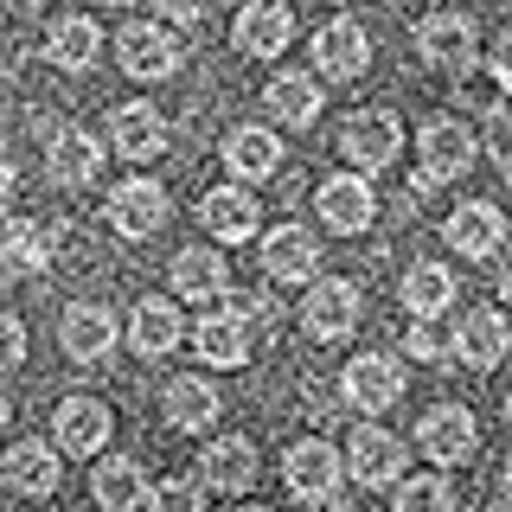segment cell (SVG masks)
Segmentation results:
<instances>
[{
  "label": "cell",
  "mask_w": 512,
  "mask_h": 512,
  "mask_svg": "<svg viewBox=\"0 0 512 512\" xmlns=\"http://www.w3.org/2000/svg\"><path fill=\"white\" fill-rule=\"evenodd\" d=\"M493 77H500V84H512V32H500V39H493Z\"/></svg>",
  "instance_id": "41"
},
{
  "label": "cell",
  "mask_w": 512,
  "mask_h": 512,
  "mask_svg": "<svg viewBox=\"0 0 512 512\" xmlns=\"http://www.w3.org/2000/svg\"><path fill=\"white\" fill-rule=\"evenodd\" d=\"M442 237L448 244H455L461 256H493L500 250V237H506V218H500V205H455V212H448V224H442Z\"/></svg>",
  "instance_id": "28"
},
{
  "label": "cell",
  "mask_w": 512,
  "mask_h": 512,
  "mask_svg": "<svg viewBox=\"0 0 512 512\" xmlns=\"http://www.w3.org/2000/svg\"><path fill=\"white\" fill-rule=\"evenodd\" d=\"M340 474H346V461L333 455V442H320V436L288 442V455H282V480H288V493H295L301 506H327L333 493H340Z\"/></svg>",
  "instance_id": "2"
},
{
  "label": "cell",
  "mask_w": 512,
  "mask_h": 512,
  "mask_svg": "<svg viewBox=\"0 0 512 512\" xmlns=\"http://www.w3.org/2000/svg\"><path fill=\"white\" fill-rule=\"evenodd\" d=\"M109 148L122 160H160L167 154V116L154 103H116L109 109Z\"/></svg>",
  "instance_id": "17"
},
{
  "label": "cell",
  "mask_w": 512,
  "mask_h": 512,
  "mask_svg": "<svg viewBox=\"0 0 512 512\" xmlns=\"http://www.w3.org/2000/svg\"><path fill=\"white\" fill-rule=\"evenodd\" d=\"M506 346H512V333H506V320L493 308H468V314H461V327H455V359L461 365L487 372V365L506 359Z\"/></svg>",
  "instance_id": "25"
},
{
  "label": "cell",
  "mask_w": 512,
  "mask_h": 512,
  "mask_svg": "<svg viewBox=\"0 0 512 512\" xmlns=\"http://www.w3.org/2000/svg\"><path fill=\"white\" fill-rule=\"evenodd\" d=\"M13 186H20V173H13V160H0V205L13 199Z\"/></svg>",
  "instance_id": "42"
},
{
  "label": "cell",
  "mask_w": 512,
  "mask_h": 512,
  "mask_svg": "<svg viewBox=\"0 0 512 512\" xmlns=\"http://www.w3.org/2000/svg\"><path fill=\"white\" fill-rule=\"evenodd\" d=\"M103 7H135V0H103Z\"/></svg>",
  "instance_id": "45"
},
{
  "label": "cell",
  "mask_w": 512,
  "mask_h": 512,
  "mask_svg": "<svg viewBox=\"0 0 512 512\" xmlns=\"http://www.w3.org/2000/svg\"><path fill=\"white\" fill-rule=\"evenodd\" d=\"M109 429H116V416H109L103 397H64L58 416H52V442L64 448V455H77V461H96V455H103Z\"/></svg>",
  "instance_id": "6"
},
{
  "label": "cell",
  "mask_w": 512,
  "mask_h": 512,
  "mask_svg": "<svg viewBox=\"0 0 512 512\" xmlns=\"http://www.w3.org/2000/svg\"><path fill=\"white\" fill-rule=\"evenodd\" d=\"M199 224L218 244H244V237H256V199L244 186H212L199 199Z\"/></svg>",
  "instance_id": "22"
},
{
  "label": "cell",
  "mask_w": 512,
  "mask_h": 512,
  "mask_svg": "<svg viewBox=\"0 0 512 512\" xmlns=\"http://www.w3.org/2000/svg\"><path fill=\"white\" fill-rule=\"evenodd\" d=\"M148 474H141V461H128V455H103L96 461V474H90V500L96 512H141L148 506Z\"/></svg>",
  "instance_id": "19"
},
{
  "label": "cell",
  "mask_w": 512,
  "mask_h": 512,
  "mask_svg": "<svg viewBox=\"0 0 512 512\" xmlns=\"http://www.w3.org/2000/svg\"><path fill=\"white\" fill-rule=\"evenodd\" d=\"M416 154H423L416 173L436 180V186H448V180H461V173L474 167V135L455 116H436V122H423V135H416Z\"/></svg>",
  "instance_id": "10"
},
{
  "label": "cell",
  "mask_w": 512,
  "mask_h": 512,
  "mask_svg": "<svg viewBox=\"0 0 512 512\" xmlns=\"http://www.w3.org/2000/svg\"><path fill=\"white\" fill-rule=\"evenodd\" d=\"M263 276L269 282H314L320 276V237L308 224H276L263 237Z\"/></svg>",
  "instance_id": "16"
},
{
  "label": "cell",
  "mask_w": 512,
  "mask_h": 512,
  "mask_svg": "<svg viewBox=\"0 0 512 512\" xmlns=\"http://www.w3.org/2000/svg\"><path fill=\"white\" fill-rule=\"evenodd\" d=\"M45 167H52V186H90L103 173V141L84 128H58L45 148Z\"/></svg>",
  "instance_id": "23"
},
{
  "label": "cell",
  "mask_w": 512,
  "mask_h": 512,
  "mask_svg": "<svg viewBox=\"0 0 512 512\" xmlns=\"http://www.w3.org/2000/svg\"><path fill=\"white\" fill-rule=\"evenodd\" d=\"M365 64H372V32L359 20H327L314 32V71L320 77L352 84V77H365Z\"/></svg>",
  "instance_id": "9"
},
{
  "label": "cell",
  "mask_w": 512,
  "mask_h": 512,
  "mask_svg": "<svg viewBox=\"0 0 512 512\" xmlns=\"http://www.w3.org/2000/svg\"><path fill=\"white\" fill-rule=\"evenodd\" d=\"M493 288H500V301H512V250L500 256V282H493Z\"/></svg>",
  "instance_id": "43"
},
{
  "label": "cell",
  "mask_w": 512,
  "mask_h": 512,
  "mask_svg": "<svg viewBox=\"0 0 512 512\" xmlns=\"http://www.w3.org/2000/svg\"><path fill=\"white\" fill-rule=\"evenodd\" d=\"M96 58H103V26H96V20L71 13V20L52 26V64H58V71H90Z\"/></svg>",
  "instance_id": "32"
},
{
  "label": "cell",
  "mask_w": 512,
  "mask_h": 512,
  "mask_svg": "<svg viewBox=\"0 0 512 512\" xmlns=\"http://www.w3.org/2000/svg\"><path fill=\"white\" fill-rule=\"evenodd\" d=\"M391 512H455V487L442 474H410V480H397Z\"/></svg>",
  "instance_id": "34"
},
{
  "label": "cell",
  "mask_w": 512,
  "mask_h": 512,
  "mask_svg": "<svg viewBox=\"0 0 512 512\" xmlns=\"http://www.w3.org/2000/svg\"><path fill=\"white\" fill-rule=\"evenodd\" d=\"M20 359H26V327L20 314H0V372H13Z\"/></svg>",
  "instance_id": "38"
},
{
  "label": "cell",
  "mask_w": 512,
  "mask_h": 512,
  "mask_svg": "<svg viewBox=\"0 0 512 512\" xmlns=\"http://www.w3.org/2000/svg\"><path fill=\"white\" fill-rule=\"evenodd\" d=\"M506 487H512V461H506Z\"/></svg>",
  "instance_id": "47"
},
{
  "label": "cell",
  "mask_w": 512,
  "mask_h": 512,
  "mask_svg": "<svg viewBox=\"0 0 512 512\" xmlns=\"http://www.w3.org/2000/svg\"><path fill=\"white\" fill-rule=\"evenodd\" d=\"M448 301H455V276H448L442 263H410V276H404V308L416 320H436Z\"/></svg>",
  "instance_id": "33"
},
{
  "label": "cell",
  "mask_w": 512,
  "mask_h": 512,
  "mask_svg": "<svg viewBox=\"0 0 512 512\" xmlns=\"http://www.w3.org/2000/svg\"><path fill=\"white\" fill-rule=\"evenodd\" d=\"M237 512H269V506H237Z\"/></svg>",
  "instance_id": "46"
},
{
  "label": "cell",
  "mask_w": 512,
  "mask_h": 512,
  "mask_svg": "<svg viewBox=\"0 0 512 512\" xmlns=\"http://www.w3.org/2000/svg\"><path fill=\"white\" fill-rule=\"evenodd\" d=\"M180 32H167V26H154V20H128L116 32V64L135 84H160V77H173L180 71Z\"/></svg>",
  "instance_id": "1"
},
{
  "label": "cell",
  "mask_w": 512,
  "mask_h": 512,
  "mask_svg": "<svg viewBox=\"0 0 512 512\" xmlns=\"http://www.w3.org/2000/svg\"><path fill=\"white\" fill-rule=\"evenodd\" d=\"M186 340V320H180V308H173V301H141L135 314H128V346L141 352V359H167L173 346Z\"/></svg>",
  "instance_id": "27"
},
{
  "label": "cell",
  "mask_w": 512,
  "mask_h": 512,
  "mask_svg": "<svg viewBox=\"0 0 512 512\" xmlns=\"http://www.w3.org/2000/svg\"><path fill=\"white\" fill-rule=\"evenodd\" d=\"M52 231H45L39 218H13L7 231H0V263L20 269V276H39V269H52Z\"/></svg>",
  "instance_id": "29"
},
{
  "label": "cell",
  "mask_w": 512,
  "mask_h": 512,
  "mask_svg": "<svg viewBox=\"0 0 512 512\" xmlns=\"http://www.w3.org/2000/svg\"><path fill=\"white\" fill-rule=\"evenodd\" d=\"M199 480H205V493H250L256 487V448L244 436H218V442H205V455H199Z\"/></svg>",
  "instance_id": "21"
},
{
  "label": "cell",
  "mask_w": 512,
  "mask_h": 512,
  "mask_svg": "<svg viewBox=\"0 0 512 512\" xmlns=\"http://www.w3.org/2000/svg\"><path fill=\"white\" fill-rule=\"evenodd\" d=\"M288 39H295V13H288L282 0H250V7H237L231 45L244 58H282Z\"/></svg>",
  "instance_id": "12"
},
{
  "label": "cell",
  "mask_w": 512,
  "mask_h": 512,
  "mask_svg": "<svg viewBox=\"0 0 512 512\" xmlns=\"http://www.w3.org/2000/svg\"><path fill=\"white\" fill-rule=\"evenodd\" d=\"M58 340L77 365H103L109 352H116V314H109L103 301H71L64 320H58Z\"/></svg>",
  "instance_id": "15"
},
{
  "label": "cell",
  "mask_w": 512,
  "mask_h": 512,
  "mask_svg": "<svg viewBox=\"0 0 512 512\" xmlns=\"http://www.w3.org/2000/svg\"><path fill=\"white\" fill-rule=\"evenodd\" d=\"M416 442H423V455L436 461V468H461L480 448V423H474V410H461V404H436L416 423Z\"/></svg>",
  "instance_id": "4"
},
{
  "label": "cell",
  "mask_w": 512,
  "mask_h": 512,
  "mask_svg": "<svg viewBox=\"0 0 512 512\" xmlns=\"http://www.w3.org/2000/svg\"><path fill=\"white\" fill-rule=\"evenodd\" d=\"M314 205H320V224L340 231V237L372 231V218H378V199H372V186H365V173H333V180H320Z\"/></svg>",
  "instance_id": "8"
},
{
  "label": "cell",
  "mask_w": 512,
  "mask_h": 512,
  "mask_svg": "<svg viewBox=\"0 0 512 512\" xmlns=\"http://www.w3.org/2000/svg\"><path fill=\"white\" fill-rule=\"evenodd\" d=\"M167 423L186 429V436H205L218 423V391L205 378H173L167 384Z\"/></svg>",
  "instance_id": "30"
},
{
  "label": "cell",
  "mask_w": 512,
  "mask_h": 512,
  "mask_svg": "<svg viewBox=\"0 0 512 512\" xmlns=\"http://www.w3.org/2000/svg\"><path fill=\"white\" fill-rule=\"evenodd\" d=\"M224 167H231V180H269V173L282 167V135H269V128H231L224 135Z\"/></svg>",
  "instance_id": "26"
},
{
  "label": "cell",
  "mask_w": 512,
  "mask_h": 512,
  "mask_svg": "<svg viewBox=\"0 0 512 512\" xmlns=\"http://www.w3.org/2000/svg\"><path fill=\"white\" fill-rule=\"evenodd\" d=\"M173 295H186V301H205V308H212V301L224 295V288H231V269H224V250H205V244H192V250H180L173 256Z\"/></svg>",
  "instance_id": "24"
},
{
  "label": "cell",
  "mask_w": 512,
  "mask_h": 512,
  "mask_svg": "<svg viewBox=\"0 0 512 512\" xmlns=\"http://www.w3.org/2000/svg\"><path fill=\"white\" fill-rule=\"evenodd\" d=\"M397 148H404V122H397L391 109H359V116H346V128H340V154L352 160V173L391 167Z\"/></svg>",
  "instance_id": "3"
},
{
  "label": "cell",
  "mask_w": 512,
  "mask_h": 512,
  "mask_svg": "<svg viewBox=\"0 0 512 512\" xmlns=\"http://www.w3.org/2000/svg\"><path fill=\"white\" fill-rule=\"evenodd\" d=\"M0 480H7L13 493H26V500H52L58 493V455H52V442H13L7 448V461H0Z\"/></svg>",
  "instance_id": "20"
},
{
  "label": "cell",
  "mask_w": 512,
  "mask_h": 512,
  "mask_svg": "<svg viewBox=\"0 0 512 512\" xmlns=\"http://www.w3.org/2000/svg\"><path fill=\"white\" fill-rule=\"evenodd\" d=\"M205 7H212V0H160V13H167L173 26H192V20H205Z\"/></svg>",
  "instance_id": "40"
},
{
  "label": "cell",
  "mask_w": 512,
  "mask_h": 512,
  "mask_svg": "<svg viewBox=\"0 0 512 512\" xmlns=\"http://www.w3.org/2000/svg\"><path fill=\"white\" fill-rule=\"evenodd\" d=\"M167 212H173V199L154 180H122L109 192V231L116 237H154L167 224Z\"/></svg>",
  "instance_id": "13"
},
{
  "label": "cell",
  "mask_w": 512,
  "mask_h": 512,
  "mask_svg": "<svg viewBox=\"0 0 512 512\" xmlns=\"http://www.w3.org/2000/svg\"><path fill=\"white\" fill-rule=\"evenodd\" d=\"M346 474L359 480V487H391V480H404V442H397L391 429H378V423L352 429V442H346Z\"/></svg>",
  "instance_id": "14"
},
{
  "label": "cell",
  "mask_w": 512,
  "mask_h": 512,
  "mask_svg": "<svg viewBox=\"0 0 512 512\" xmlns=\"http://www.w3.org/2000/svg\"><path fill=\"white\" fill-rule=\"evenodd\" d=\"M7 416H13V404H7V391H0V429H7Z\"/></svg>",
  "instance_id": "44"
},
{
  "label": "cell",
  "mask_w": 512,
  "mask_h": 512,
  "mask_svg": "<svg viewBox=\"0 0 512 512\" xmlns=\"http://www.w3.org/2000/svg\"><path fill=\"white\" fill-rule=\"evenodd\" d=\"M269 116H276L282 128L320 122V84H314L308 71H282L276 84H269Z\"/></svg>",
  "instance_id": "31"
},
{
  "label": "cell",
  "mask_w": 512,
  "mask_h": 512,
  "mask_svg": "<svg viewBox=\"0 0 512 512\" xmlns=\"http://www.w3.org/2000/svg\"><path fill=\"white\" fill-rule=\"evenodd\" d=\"M192 340V352H199L205 365H224V372H231V365H244L250 359V346H256V327L237 308H205L199 314V327L186 333Z\"/></svg>",
  "instance_id": "11"
},
{
  "label": "cell",
  "mask_w": 512,
  "mask_h": 512,
  "mask_svg": "<svg viewBox=\"0 0 512 512\" xmlns=\"http://www.w3.org/2000/svg\"><path fill=\"white\" fill-rule=\"evenodd\" d=\"M301 327H308V340H320V346L346 340V333L359 327V288H352L346 276L314 282L308 301H301Z\"/></svg>",
  "instance_id": "5"
},
{
  "label": "cell",
  "mask_w": 512,
  "mask_h": 512,
  "mask_svg": "<svg viewBox=\"0 0 512 512\" xmlns=\"http://www.w3.org/2000/svg\"><path fill=\"white\" fill-rule=\"evenodd\" d=\"M340 391H346V404H352V410L378 416V410H391L397 397H404V365H397L391 352H359V359L346 365Z\"/></svg>",
  "instance_id": "7"
},
{
  "label": "cell",
  "mask_w": 512,
  "mask_h": 512,
  "mask_svg": "<svg viewBox=\"0 0 512 512\" xmlns=\"http://www.w3.org/2000/svg\"><path fill=\"white\" fill-rule=\"evenodd\" d=\"M480 141H487V160H493V167L512 173V103L487 109V122H480Z\"/></svg>",
  "instance_id": "36"
},
{
  "label": "cell",
  "mask_w": 512,
  "mask_h": 512,
  "mask_svg": "<svg viewBox=\"0 0 512 512\" xmlns=\"http://www.w3.org/2000/svg\"><path fill=\"white\" fill-rule=\"evenodd\" d=\"M148 512H205V480L199 474H173L148 493Z\"/></svg>",
  "instance_id": "35"
},
{
  "label": "cell",
  "mask_w": 512,
  "mask_h": 512,
  "mask_svg": "<svg viewBox=\"0 0 512 512\" xmlns=\"http://www.w3.org/2000/svg\"><path fill=\"white\" fill-rule=\"evenodd\" d=\"M404 352H410V359H423V365H436V359H448L455 346H448V333L436 327V320H416V327L404 333Z\"/></svg>",
  "instance_id": "37"
},
{
  "label": "cell",
  "mask_w": 512,
  "mask_h": 512,
  "mask_svg": "<svg viewBox=\"0 0 512 512\" xmlns=\"http://www.w3.org/2000/svg\"><path fill=\"white\" fill-rule=\"evenodd\" d=\"M506 416H512V391H506Z\"/></svg>",
  "instance_id": "48"
},
{
  "label": "cell",
  "mask_w": 512,
  "mask_h": 512,
  "mask_svg": "<svg viewBox=\"0 0 512 512\" xmlns=\"http://www.w3.org/2000/svg\"><path fill=\"white\" fill-rule=\"evenodd\" d=\"M416 52H423V64L461 77L474 64V20H461V13H429V20L416 26Z\"/></svg>",
  "instance_id": "18"
},
{
  "label": "cell",
  "mask_w": 512,
  "mask_h": 512,
  "mask_svg": "<svg viewBox=\"0 0 512 512\" xmlns=\"http://www.w3.org/2000/svg\"><path fill=\"white\" fill-rule=\"evenodd\" d=\"M237 314H244V320H250L256 333H276V320H282L276 295H244V301H237Z\"/></svg>",
  "instance_id": "39"
}]
</instances>
